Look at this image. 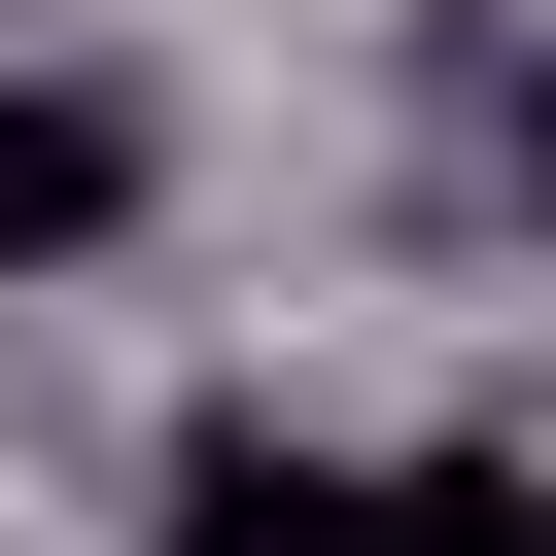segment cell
I'll return each instance as SVG.
<instances>
[{
    "instance_id": "6da1fadb",
    "label": "cell",
    "mask_w": 556,
    "mask_h": 556,
    "mask_svg": "<svg viewBox=\"0 0 556 556\" xmlns=\"http://www.w3.org/2000/svg\"><path fill=\"white\" fill-rule=\"evenodd\" d=\"M139 243V70H0V278Z\"/></svg>"
},
{
    "instance_id": "7a4b0ae2",
    "label": "cell",
    "mask_w": 556,
    "mask_h": 556,
    "mask_svg": "<svg viewBox=\"0 0 556 556\" xmlns=\"http://www.w3.org/2000/svg\"><path fill=\"white\" fill-rule=\"evenodd\" d=\"M174 556H382V486L278 452V417H174Z\"/></svg>"
},
{
    "instance_id": "3957f363",
    "label": "cell",
    "mask_w": 556,
    "mask_h": 556,
    "mask_svg": "<svg viewBox=\"0 0 556 556\" xmlns=\"http://www.w3.org/2000/svg\"><path fill=\"white\" fill-rule=\"evenodd\" d=\"M382 556H556V452H417V486H382Z\"/></svg>"
},
{
    "instance_id": "277c9868",
    "label": "cell",
    "mask_w": 556,
    "mask_h": 556,
    "mask_svg": "<svg viewBox=\"0 0 556 556\" xmlns=\"http://www.w3.org/2000/svg\"><path fill=\"white\" fill-rule=\"evenodd\" d=\"M521 208H556V70H521Z\"/></svg>"
}]
</instances>
